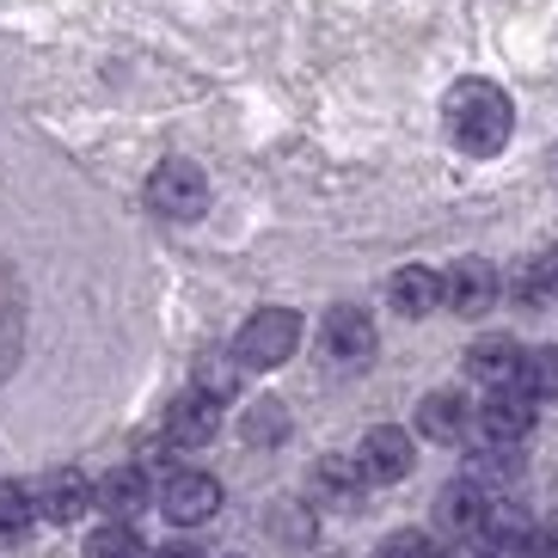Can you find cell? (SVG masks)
Instances as JSON below:
<instances>
[{"label":"cell","mask_w":558,"mask_h":558,"mask_svg":"<svg viewBox=\"0 0 558 558\" xmlns=\"http://www.w3.org/2000/svg\"><path fill=\"white\" fill-rule=\"evenodd\" d=\"M515 558H558V522H541V527H527V541Z\"/></svg>","instance_id":"cell-24"},{"label":"cell","mask_w":558,"mask_h":558,"mask_svg":"<svg viewBox=\"0 0 558 558\" xmlns=\"http://www.w3.org/2000/svg\"><path fill=\"white\" fill-rule=\"evenodd\" d=\"M534 411H541V399L522 393V387H492V399L473 411L478 429H485V442H527V429H534Z\"/></svg>","instance_id":"cell-8"},{"label":"cell","mask_w":558,"mask_h":558,"mask_svg":"<svg viewBox=\"0 0 558 558\" xmlns=\"http://www.w3.org/2000/svg\"><path fill=\"white\" fill-rule=\"evenodd\" d=\"M319 344H326V356L338 362V368H362V362L380 350V338H375V319L362 307H331L326 326H319Z\"/></svg>","instance_id":"cell-7"},{"label":"cell","mask_w":558,"mask_h":558,"mask_svg":"<svg viewBox=\"0 0 558 558\" xmlns=\"http://www.w3.org/2000/svg\"><path fill=\"white\" fill-rule=\"evenodd\" d=\"M148 473L142 466H117V473H105L99 485H93V504L111 515V522H135L142 509H148Z\"/></svg>","instance_id":"cell-16"},{"label":"cell","mask_w":558,"mask_h":558,"mask_svg":"<svg viewBox=\"0 0 558 558\" xmlns=\"http://www.w3.org/2000/svg\"><path fill=\"white\" fill-rule=\"evenodd\" d=\"M442 123H448L460 154L492 160V154H504L509 135H515V105L492 81H460V86H448V99H442Z\"/></svg>","instance_id":"cell-1"},{"label":"cell","mask_w":558,"mask_h":558,"mask_svg":"<svg viewBox=\"0 0 558 558\" xmlns=\"http://www.w3.org/2000/svg\"><path fill=\"white\" fill-rule=\"evenodd\" d=\"M301 344V313L295 307H258L240 326V338H233V362L240 368H282V362L295 356Z\"/></svg>","instance_id":"cell-2"},{"label":"cell","mask_w":558,"mask_h":558,"mask_svg":"<svg viewBox=\"0 0 558 558\" xmlns=\"http://www.w3.org/2000/svg\"><path fill=\"white\" fill-rule=\"evenodd\" d=\"M160 509H166V522L203 527L215 509H221V478H215V473H197V466H184V473H166Z\"/></svg>","instance_id":"cell-4"},{"label":"cell","mask_w":558,"mask_h":558,"mask_svg":"<svg viewBox=\"0 0 558 558\" xmlns=\"http://www.w3.org/2000/svg\"><path fill=\"white\" fill-rule=\"evenodd\" d=\"M527 282H534V301H558V246L527 270Z\"/></svg>","instance_id":"cell-23"},{"label":"cell","mask_w":558,"mask_h":558,"mask_svg":"<svg viewBox=\"0 0 558 558\" xmlns=\"http://www.w3.org/2000/svg\"><path fill=\"white\" fill-rule=\"evenodd\" d=\"M240 375H246V368H240L233 356H203V362H197V380H191V387H197V393H209L215 405H228V399L240 393Z\"/></svg>","instance_id":"cell-20"},{"label":"cell","mask_w":558,"mask_h":558,"mask_svg":"<svg viewBox=\"0 0 558 558\" xmlns=\"http://www.w3.org/2000/svg\"><path fill=\"white\" fill-rule=\"evenodd\" d=\"M215 429H221V405L197 387H184L172 405H166V442L172 448H203L215 442Z\"/></svg>","instance_id":"cell-10"},{"label":"cell","mask_w":558,"mask_h":558,"mask_svg":"<svg viewBox=\"0 0 558 558\" xmlns=\"http://www.w3.org/2000/svg\"><path fill=\"white\" fill-rule=\"evenodd\" d=\"M307 492H313V504H326V509H356L362 492H368V478H362L356 460L326 454V460L307 473Z\"/></svg>","instance_id":"cell-13"},{"label":"cell","mask_w":558,"mask_h":558,"mask_svg":"<svg viewBox=\"0 0 558 558\" xmlns=\"http://www.w3.org/2000/svg\"><path fill=\"white\" fill-rule=\"evenodd\" d=\"M387 301H393V313H405V319L436 313L442 307V270H429V264H405V270H393Z\"/></svg>","instance_id":"cell-15"},{"label":"cell","mask_w":558,"mask_h":558,"mask_svg":"<svg viewBox=\"0 0 558 558\" xmlns=\"http://www.w3.org/2000/svg\"><path fill=\"white\" fill-rule=\"evenodd\" d=\"M160 558H203V553H197V546H166Z\"/></svg>","instance_id":"cell-26"},{"label":"cell","mask_w":558,"mask_h":558,"mask_svg":"<svg viewBox=\"0 0 558 558\" xmlns=\"http://www.w3.org/2000/svg\"><path fill=\"white\" fill-rule=\"evenodd\" d=\"M0 326H7V313H0Z\"/></svg>","instance_id":"cell-27"},{"label":"cell","mask_w":558,"mask_h":558,"mask_svg":"<svg viewBox=\"0 0 558 558\" xmlns=\"http://www.w3.org/2000/svg\"><path fill=\"white\" fill-rule=\"evenodd\" d=\"M32 515H37L32 492H25L19 478H0V541H19V534L32 527Z\"/></svg>","instance_id":"cell-21"},{"label":"cell","mask_w":558,"mask_h":558,"mask_svg":"<svg viewBox=\"0 0 558 558\" xmlns=\"http://www.w3.org/2000/svg\"><path fill=\"white\" fill-rule=\"evenodd\" d=\"M375 558H442V553H436V541H429V534H417V527H399V534H387V541H380Z\"/></svg>","instance_id":"cell-22"},{"label":"cell","mask_w":558,"mask_h":558,"mask_svg":"<svg viewBox=\"0 0 558 558\" xmlns=\"http://www.w3.org/2000/svg\"><path fill=\"white\" fill-rule=\"evenodd\" d=\"M148 209L160 221H197L209 209V179H203V166L191 160H160L148 172Z\"/></svg>","instance_id":"cell-3"},{"label":"cell","mask_w":558,"mask_h":558,"mask_svg":"<svg viewBox=\"0 0 558 558\" xmlns=\"http://www.w3.org/2000/svg\"><path fill=\"white\" fill-rule=\"evenodd\" d=\"M466 375H473L478 387H515V375H522V344L504 338V331L478 338V344L466 350Z\"/></svg>","instance_id":"cell-14"},{"label":"cell","mask_w":558,"mask_h":558,"mask_svg":"<svg viewBox=\"0 0 558 558\" xmlns=\"http://www.w3.org/2000/svg\"><path fill=\"white\" fill-rule=\"evenodd\" d=\"M515 387L534 399H558V344H541V350H522V375Z\"/></svg>","instance_id":"cell-18"},{"label":"cell","mask_w":558,"mask_h":558,"mask_svg":"<svg viewBox=\"0 0 558 558\" xmlns=\"http://www.w3.org/2000/svg\"><path fill=\"white\" fill-rule=\"evenodd\" d=\"M356 466H362V478H368V485H399V478L417 466V442H411L399 424H375L356 442Z\"/></svg>","instance_id":"cell-5"},{"label":"cell","mask_w":558,"mask_h":558,"mask_svg":"<svg viewBox=\"0 0 558 558\" xmlns=\"http://www.w3.org/2000/svg\"><path fill=\"white\" fill-rule=\"evenodd\" d=\"M442 558H509V553H497L485 534H466V541H454V553H442Z\"/></svg>","instance_id":"cell-25"},{"label":"cell","mask_w":558,"mask_h":558,"mask_svg":"<svg viewBox=\"0 0 558 558\" xmlns=\"http://www.w3.org/2000/svg\"><path fill=\"white\" fill-rule=\"evenodd\" d=\"M417 436H429V442H466L473 436V405H466V393H454V387H436V393L417 399Z\"/></svg>","instance_id":"cell-9"},{"label":"cell","mask_w":558,"mask_h":558,"mask_svg":"<svg viewBox=\"0 0 558 558\" xmlns=\"http://www.w3.org/2000/svg\"><path fill=\"white\" fill-rule=\"evenodd\" d=\"M86 558H148V546H142L135 522H105V527H93Z\"/></svg>","instance_id":"cell-19"},{"label":"cell","mask_w":558,"mask_h":558,"mask_svg":"<svg viewBox=\"0 0 558 558\" xmlns=\"http://www.w3.org/2000/svg\"><path fill=\"white\" fill-rule=\"evenodd\" d=\"M240 436H246L252 448L289 442V405H282V399H258V405H246V417H240Z\"/></svg>","instance_id":"cell-17"},{"label":"cell","mask_w":558,"mask_h":558,"mask_svg":"<svg viewBox=\"0 0 558 558\" xmlns=\"http://www.w3.org/2000/svg\"><path fill=\"white\" fill-rule=\"evenodd\" d=\"M497 270L485 258H460L442 270V307L460 313V319H478V313H492L497 307Z\"/></svg>","instance_id":"cell-6"},{"label":"cell","mask_w":558,"mask_h":558,"mask_svg":"<svg viewBox=\"0 0 558 558\" xmlns=\"http://www.w3.org/2000/svg\"><path fill=\"white\" fill-rule=\"evenodd\" d=\"M32 504H37L44 522H62L68 527V522H81L86 509H93V478L74 473V466H56V473L32 492Z\"/></svg>","instance_id":"cell-11"},{"label":"cell","mask_w":558,"mask_h":558,"mask_svg":"<svg viewBox=\"0 0 558 558\" xmlns=\"http://www.w3.org/2000/svg\"><path fill=\"white\" fill-rule=\"evenodd\" d=\"M485 509H492L485 485H478V478H454V485L436 492V527H448L454 541H466V534L485 527Z\"/></svg>","instance_id":"cell-12"}]
</instances>
